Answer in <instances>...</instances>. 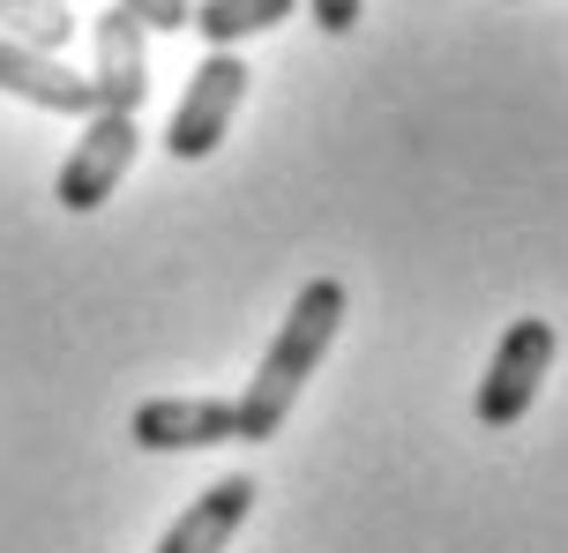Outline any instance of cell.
I'll return each instance as SVG.
<instances>
[{"label": "cell", "mask_w": 568, "mask_h": 553, "mask_svg": "<svg viewBox=\"0 0 568 553\" xmlns=\"http://www.w3.org/2000/svg\"><path fill=\"white\" fill-rule=\"evenodd\" d=\"M135 449L150 457H180V449H225L240 441V404L232 397H150L128 419Z\"/></svg>", "instance_id": "cell-5"}, {"label": "cell", "mask_w": 568, "mask_h": 553, "mask_svg": "<svg viewBox=\"0 0 568 553\" xmlns=\"http://www.w3.org/2000/svg\"><path fill=\"white\" fill-rule=\"evenodd\" d=\"M554 321L546 315H524L501 329V345H494V359H486V375H479V397H471V411H479V427L486 434H501V427H516L524 411L539 404V389L546 375H554Z\"/></svg>", "instance_id": "cell-2"}, {"label": "cell", "mask_w": 568, "mask_h": 553, "mask_svg": "<svg viewBox=\"0 0 568 553\" xmlns=\"http://www.w3.org/2000/svg\"><path fill=\"white\" fill-rule=\"evenodd\" d=\"M75 0H0V38H16L30 53H68L75 38Z\"/></svg>", "instance_id": "cell-10"}, {"label": "cell", "mask_w": 568, "mask_h": 553, "mask_svg": "<svg viewBox=\"0 0 568 553\" xmlns=\"http://www.w3.org/2000/svg\"><path fill=\"white\" fill-rule=\"evenodd\" d=\"M359 8H367V0H307V16L329 30V38H352V30H359Z\"/></svg>", "instance_id": "cell-11"}, {"label": "cell", "mask_w": 568, "mask_h": 553, "mask_svg": "<svg viewBox=\"0 0 568 553\" xmlns=\"http://www.w3.org/2000/svg\"><path fill=\"white\" fill-rule=\"evenodd\" d=\"M0 90L23 98V105H38V113H68V120L98 113L90 75H75L60 53H30V45H16V38H0Z\"/></svg>", "instance_id": "cell-7"}, {"label": "cell", "mask_w": 568, "mask_h": 553, "mask_svg": "<svg viewBox=\"0 0 568 553\" xmlns=\"http://www.w3.org/2000/svg\"><path fill=\"white\" fill-rule=\"evenodd\" d=\"M284 16H300V0H195V8H187V23H195L210 45L262 38V30H277Z\"/></svg>", "instance_id": "cell-9"}, {"label": "cell", "mask_w": 568, "mask_h": 553, "mask_svg": "<svg viewBox=\"0 0 568 553\" xmlns=\"http://www.w3.org/2000/svg\"><path fill=\"white\" fill-rule=\"evenodd\" d=\"M142 150V127L135 113H113V105H98V113H83V135H75V150H68V165H60L53 195L60 209H98L105 195H120V180H128V165H135Z\"/></svg>", "instance_id": "cell-4"}, {"label": "cell", "mask_w": 568, "mask_h": 553, "mask_svg": "<svg viewBox=\"0 0 568 553\" xmlns=\"http://www.w3.org/2000/svg\"><path fill=\"white\" fill-rule=\"evenodd\" d=\"M240 98H247V60H240V45H210V60L195 68V83L180 90V105H172V120H165V150L180 165L210 157V150L232 135Z\"/></svg>", "instance_id": "cell-3"}, {"label": "cell", "mask_w": 568, "mask_h": 553, "mask_svg": "<svg viewBox=\"0 0 568 553\" xmlns=\"http://www.w3.org/2000/svg\"><path fill=\"white\" fill-rule=\"evenodd\" d=\"M120 8H135L150 30H187V8L195 0H120Z\"/></svg>", "instance_id": "cell-12"}, {"label": "cell", "mask_w": 568, "mask_h": 553, "mask_svg": "<svg viewBox=\"0 0 568 553\" xmlns=\"http://www.w3.org/2000/svg\"><path fill=\"white\" fill-rule=\"evenodd\" d=\"M255 479H217V487H202L180 516H172V531L158 539V553H225L232 539H240V524H247V509H255Z\"/></svg>", "instance_id": "cell-8"}, {"label": "cell", "mask_w": 568, "mask_h": 553, "mask_svg": "<svg viewBox=\"0 0 568 553\" xmlns=\"http://www.w3.org/2000/svg\"><path fill=\"white\" fill-rule=\"evenodd\" d=\"M90 45H98V68H90L98 105L142 113V98H150V23H142L135 8H120V0H113V8L90 23Z\"/></svg>", "instance_id": "cell-6"}, {"label": "cell", "mask_w": 568, "mask_h": 553, "mask_svg": "<svg viewBox=\"0 0 568 553\" xmlns=\"http://www.w3.org/2000/svg\"><path fill=\"white\" fill-rule=\"evenodd\" d=\"M337 329H344V285L337 277L300 285L292 315L277 321V337H270V351H262L255 381L232 397V404H240V441H277L284 434V419H292V404H300V389L314 381V367L329 359Z\"/></svg>", "instance_id": "cell-1"}]
</instances>
